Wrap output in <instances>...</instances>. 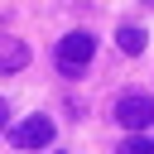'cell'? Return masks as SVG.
<instances>
[{
  "instance_id": "obj_1",
  "label": "cell",
  "mask_w": 154,
  "mask_h": 154,
  "mask_svg": "<svg viewBox=\"0 0 154 154\" xmlns=\"http://www.w3.org/2000/svg\"><path fill=\"white\" fill-rule=\"evenodd\" d=\"M91 53H96V38H91L87 29H77V34L58 38V48H53V63H58V72H63V77H77V72L91 63Z\"/></svg>"
},
{
  "instance_id": "obj_2",
  "label": "cell",
  "mask_w": 154,
  "mask_h": 154,
  "mask_svg": "<svg viewBox=\"0 0 154 154\" xmlns=\"http://www.w3.org/2000/svg\"><path fill=\"white\" fill-rule=\"evenodd\" d=\"M116 120L125 125V130H149L154 125V96H140V91H130V96H120L116 101Z\"/></svg>"
},
{
  "instance_id": "obj_3",
  "label": "cell",
  "mask_w": 154,
  "mask_h": 154,
  "mask_svg": "<svg viewBox=\"0 0 154 154\" xmlns=\"http://www.w3.org/2000/svg\"><path fill=\"white\" fill-rule=\"evenodd\" d=\"M10 144H14V149H43V144H53V120H48V116L19 120V125L10 130Z\"/></svg>"
},
{
  "instance_id": "obj_4",
  "label": "cell",
  "mask_w": 154,
  "mask_h": 154,
  "mask_svg": "<svg viewBox=\"0 0 154 154\" xmlns=\"http://www.w3.org/2000/svg\"><path fill=\"white\" fill-rule=\"evenodd\" d=\"M29 67V43L14 34H0V77L5 72H24Z\"/></svg>"
},
{
  "instance_id": "obj_6",
  "label": "cell",
  "mask_w": 154,
  "mask_h": 154,
  "mask_svg": "<svg viewBox=\"0 0 154 154\" xmlns=\"http://www.w3.org/2000/svg\"><path fill=\"white\" fill-rule=\"evenodd\" d=\"M116 154H154V135H130V140H120Z\"/></svg>"
},
{
  "instance_id": "obj_5",
  "label": "cell",
  "mask_w": 154,
  "mask_h": 154,
  "mask_svg": "<svg viewBox=\"0 0 154 154\" xmlns=\"http://www.w3.org/2000/svg\"><path fill=\"white\" fill-rule=\"evenodd\" d=\"M116 43H120V53H144V29L140 24H125V29H116Z\"/></svg>"
},
{
  "instance_id": "obj_7",
  "label": "cell",
  "mask_w": 154,
  "mask_h": 154,
  "mask_svg": "<svg viewBox=\"0 0 154 154\" xmlns=\"http://www.w3.org/2000/svg\"><path fill=\"white\" fill-rule=\"evenodd\" d=\"M5 120H10V106H5V96H0V130H5Z\"/></svg>"
}]
</instances>
